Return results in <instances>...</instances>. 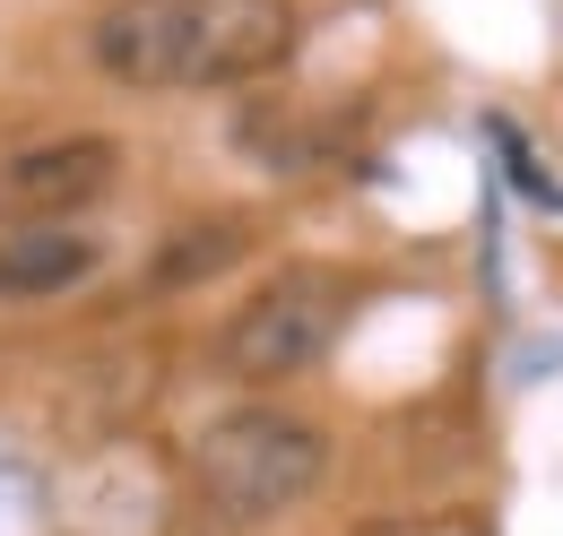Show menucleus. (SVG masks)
Instances as JSON below:
<instances>
[{"label": "nucleus", "mask_w": 563, "mask_h": 536, "mask_svg": "<svg viewBox=\"0 0 563 536\" xmlns=\"http://www.w3.org/2000/svg\"><path fill=\"white\" fill-rule=\"evenodd\" d=\"M321 476H330V433L286 415V406H234L191 442L200 502L217 520H243V528L286 520L303 493H321Z\"/></svg>", "instance_id": "nucleus-2"}, {"label": "nucleus", "mask_w": 563, "mask_h": 536, "mask_svg": "<svg viewBox=\"0 0 563 536\" xmlns=\"http://www.w3.org/2000/svg\"><path fill=\"white\" fill-rule=\"evenodd\" d=\"M295 53V0H104L87 62L122 87H252Z\"/></svg>", "instance_id": "nucleus-1"}, {"label": "nucleus", "mask_w": 563, "mask_h": 536, "mask_svg": "<svg viewBox=\"0 0 563 536\" xmlns=\"http://www.w3.org/2000/svg\"><path fill=\"white\" fill-rule=\"evenodd\" d=\"M96 277H104V234L53 225V216H0V312L62 303Z\"/></svg>", "instance_id": "nucleus-5"}, {"label": "nucleus", "mask_w": 563, "mask_h": 536, "mask_svg": "<svg viewBox=\"0 0 563 536\" xmlns=\"http://www.w3.org/2000/svg\"><path fill=\"white\" fill-rule=\"evenodd\" d=\"M347 312H355V277L347 268H278L234 321L217 337V355H225V372L234 381H252V390H278L295 372H312V364H330V346L347 337Z\"/></svg>", "instance_id": "nucleus-3"}, {"label": "nucleus", "mask_w": 563, "mask_h": 536, "mask_svg": "<svg viewBox=\"0 0 563 536\" xmlns=\"http://www.w3.org/2000/svg\"><path fill=\"white\" fill-rule=\"evenodd\" d=\"M122 191V138L70 131V138H35L18 156H0V216H53L78 225L96 200Z\"/></svg>", "instance_id": "nucleus-4"}, {"label": "nucleus", "mask_w": 563, "mask_h": 536, "mask_svg": "<svg viewBox=\"0 0 563 536\" xmlns=\"http://www.w3.org/2000/svg\"><path fill=\"white\" fill-rule=\"evenodd\" d=\"M252 252V216H200V225H183V234H165L156 243V286H200L217 268H234Z\"/></svg>", "instance_id": "nucleus-6"}, {"label": "nucleus", "mask_w": 563, "mask_h": 536, "mask_svg": "<svg viewBox=\"0 0 563 536\" xmlns=\"http://www.w3.org/2000/svg\"><path fill=\"white\" fill-rule=\"evenodd\" d=\"M355 536H486L477 520H364Z\"/></svg>", "instance_id": "nucleus-7"}]
</instances>
